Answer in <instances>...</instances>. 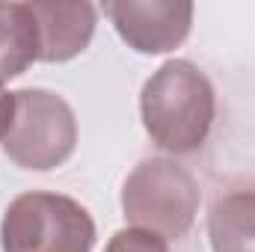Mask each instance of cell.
Here are the masks:
<instances>
[{
  "label": "cell",
  "instance_id": "obj_7",
  "mask_svg": "<svg viewBox=\"0 0 255 252\" xmlns=\"http://www.w3.org/2000/svg\"><path fill=\"white\" fill-rule=\"evenodd\" d=\"M39 60V27L30 3H0V83Z\"/></svg>",
  "mask_w": 255,
  "mask_h": 252
},
{
  "label": "cell",
  "instance_id": "obj_6",
  "mask_svg": "<svg viewBox=\"0 0 255 252\" xmlns=\"http://www.w3.org/2000/svg\"><path fill=\"white\" fill-rule=\"evenodd\" d=\"M30 12L39 27V60L42 63H68L83 54L95 36L98 9L86 0L60 3V0H33Z\"/></svg>",
  "mask_w": 255,
  "mask_h": 252
},
{
  "label": "cell",
  "instance_id": "obj_5",
  "mask_svg": "<svg viewBox=\"0 0 255 252\" xmlns=\"http://www.w3.org/2000/svg\"><path fill=\"white\" fill-rule=\"evenodd\" d=\"M104 15L128 48L139 54L175 51L193 27V3L187 0H113L104 3Z\"/></svg>",
  "mask_w": 255,
  "mask_h": 252
},
{
  "label": "cell",
  "instance_id": "obj_10",
  "mask_svg": "<svg viewBox=\"0 0 255 252\" xmlns=\"http://www.w3.org/2000/svg\"><path fill=\"white\" fill-rule=\"evenodd\" d=\"M12 119H15V92H6L0 83V139L9 133Z\"/></svg>",
  "mask_w": 255,
  "mask_h": 252
},
{
  "label": "cell",
  "instance_id": "obj_1",
  "mask_svg": "<svg viewBox=\"0 0 255 252\" xmlns=\"http://www.w3.org/2000/svg\"><path fill=\"white\" fill-rule=\"evenodd\" d=\"M139 116L151 142L163 151H196L217 116V95L208 74L190 60L163 63L142 86Z\"/></svg>",
  "mask_w": 255,
  "mask_h": 252
},
{
  "label": "cell",
  "instance_id": "obj_3",
  "mask_svg": "<svg viewBox=\"0 0 255 252\" xmlns=\"http://www.w3.org/2000/svg\"><path fill=\"white\" fill-rule=\"evenodd\" d=\"M0 247L3 252H92L95 220L71 196L30 190L9 202Z\"/></svg>",
  "mask_w": 255,
  "mask_h": 252
},
{
  "label": "cell",
  "instance_id": "obj_9",
  "mask_svg": "<svg viewBox=\"0 0 255 252\" xmlns=\"http://www.w3.org/2000/svg\"><path fill=\"white\" fill-rule=\"evenodd\" d=\"M104 252H169V244H166V238H160L154 232L122 229L110 238Z\"/></svg>",
  "mask_w": 255,
  "mask_h": 252
},
{
  "label": "cell",
  "instance_id": "obj_2",
  "mask_svg": "<svg viewBox=\"0 0 255 252\" xmlns=\"http://www.w3.org/2000/svg\"><path fill=\"white\" fill-rule=\"evenodd\" d=\"M199 184L169 157L139 160L122 184V214L133 229L178 241L199 214Z\"/></svg>",
  "mask_w": 255,
  "mask_h": 252
},
{
  "label": "cell",
  "instance_id": "obj_4",
  "mask_svg": "<svg viewBox=\"0 0 255 252\" xmlns=\"http://www.w3.org/2000/svg\"><path fill=\"white\" fill-rule=\"evenodd\" d=\"M6 157L21 169H54L77 145V119L71 104L51 89H18L15 119L0 139Z\"/></svg>",
  "mask_w": 255,
  "mask_h": 252
},
{
  "label": "cell",
  "instance_id": "obj_8",
  "mask_svg": "<svg viewBox=\"0 0 255 252\" xmlns=\"http://www.w3.org/2000/svg\"><path fill=\"white\" fill-rule=\"evenodd\" d=\"M214 252H255V193H229L208 214Z\"/></svg>",
  "mask_w": 255,
  "mask_h": 252
}]
</instances>
